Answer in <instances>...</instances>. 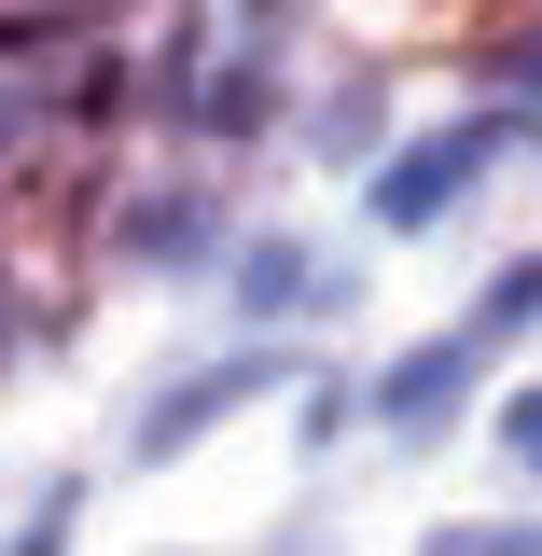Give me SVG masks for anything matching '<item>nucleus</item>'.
Segmentation results:
<instances>
[{
	"mask_svg": "<svg viewBox=\"0 0 542 556\" xmlns=\"http://www.w3.org/2000/svg\"><path fill=\"white\" fill-rule=\"evenodd\" d=\"M474 390H487V348H474V334H431V348H404L362 404H376V431H390V445H445Z\"/></svg>",
	"mask_w": 542,
	"mask_h": 556,
	"instance_id": "f03ea898",
	"label": "nucleus"
},
{
	"mask_svg": "<svg viewBox=\"0 0 542 556\" xmlns=\"http://www.w3.org/2000/svg\"><path fill=\"white\" fill-rule=\"evenodd\" d=\"M501 445H529V459H542V390H515V404H501Z\"/></svg>",
	"mask_w": 542,
	"mask_h": 556,
	"instance_id": "1a4fd4ad",
	"label": "nucleus"
},
{
	"mask_svg": "<svg viewBox=\"0 0 542 556\" xmlns=\"http://www.w3.org/2000/svg\"><path fill=\"white\" fill-rule=\"evenodd\" d=\"M223 306H237V320L265 334V320H292V306H335V278H320V251H306V237H251V251H237V292H223Z\"/></svg>",
	"mask_w": 542,
	"mask_h": 556,
	"instance_id": "20e7f679",
	"label": "nucleus"
},
{
	"mask_svg": "<svg viewBox=\"0 0 542 556\" xmlns=\"http://www.w3.org/2000/svg\"><path fill=\"white\" fill-rule=\"evenodd\" d=\"M501 153V112H459V126H431V139H404L362 195H376V237H431L445 208L474 195V167Z\"/></svg>",
	"mask_w": 542,
	"mask_h": 556,
	"instance_id": "f257e3e1",
	"label": "nucleus"
},
{
	"mask_svg": "<svg viewBox=\"0 0 542 556\" xmlns=\"http://www.w3.org/2000/svg\"><path fill=\"white\" fill-rule=\"evenodd\" d=\"M501 84H529V98H542V42H515V56H501Z\"/></svg>",
	"mask_w": 542,
	"mask_h": 556,
	"instance_id": "9d476101",
	"label": "nucleus"
},
{
	"mask_svg": "<svg viewBox=\"0 0 542 556\" xmlns=\"http://www.w3.org/2000/svg\"><path fill=\"white\" fill-rule=\"evenodd\" d=\"M265 376H278V348H237V362H196V376H167V390L126 417V459H181V445H196V431H223V417L251 404Z\"/></svg>",
	"mask_w": 542,
	"mask_h": 556,
	"instance_id": "7ed1b4c3",
	"label": "nucleus"
},
{
	"mask_svg": "<svg viewBox=\"0 0 542 556\" xmlns=\"http://www.w3.org/2000/svg\"><path fill=\"white\" fill-rule=\"evenodd\" d=\"M376 126H390V84H348L335 112H320V153H362Z\"/></svg>",
	"mask_w": 542,
	"mask_h": 556,
	"instance_id": "6e6552de",
	"label": "nucleus"
},
{
	"mask_svg": "<svg viewBox=\"0 0 542 556\" xmlns=\"http://www.w3.org/2000/svg\"><path fill=\"white\" fill-rule=\"evenodd\" d=\"M196 237H209V195H139L126 208V251H139V265H181Z\"/></svg>",
	"mask_w": 542,
	"mask_h": 556,
	"instance_id": "423d86ee",
	"label": "nucleus"
},
{
	"mask_svg": "<svg viewBox=\"0 0 542 556\" xmlns=\"http://www.w3.org/2000/svg\"><path fill=\"white\" fill-rule=\"evenodd\" d=\"M70 515H84V473H56V486H42V501H28V529H14L0 556H70Z\"/></svg>",
	"mask_w": 542,
	"mask_h": 556,
	"instance_id": "0eeeda50",
	"label": "nucleus"
},
{
	"mask_svg": "<svg viewBox=\"0 0 542 556\" xmlns=\"http://www.w3.org/2000/svg\"><path fill=\"white\" fill-rule=\"evenodd\" d=\"M459 334H474V348H515V334H542V251H515V265L487 278V306L459 320Z\"/></svg>",
	"mask_w": 542,
	"mask_h": 556,
	"instance_id": "39448f33",
	"label": "nucleus"
}]
</instances>
